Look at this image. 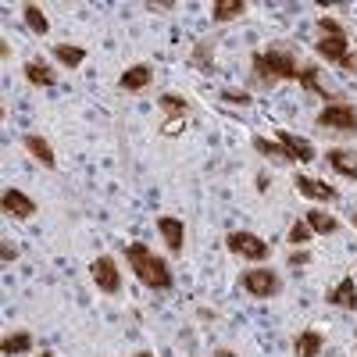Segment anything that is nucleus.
<instances>
[{
    "label": "nucleus",
    "mask_w": 357,
    "mask_h": 357,
    "mask_svg": "<svg viewBox=\"0 0 357 357\" xmlns=\"http://www.w3.org/2000/svg\"><path fill=\"white\" fill-rule=\"evenodd\" d=\"M318 29H321L318 54H321V57H329V61H343V57H347V36H343L340 22H336V18H321Z\"/></svg>",
    "instance_id": "3"
},
{
    "label": "nucleus",
    "mask_w": 357,
    "mask_h": 357,
    "mask_svg": "<svg viewBox=\"0 0 357 357\" xmlns=\"http://www.w3.org/2000/svg\"><path fill=\"white\" fill-rule=\"evenodd\" d=\"M22 72H25V79L33 82V86H50V82H54L50 68H47V65H40V61H29V65H25Z\"/></svg>",
    "instance_id": "19"
},
{
    "label": "nucleus",
    "mask_w": 357,
    "mask_h": 357,
    "mask_svg": "<svg viewBox=\"0 0 357 357\" xmlns=\"http://www.w3.org/2000/svg\"><path fill=\"white\" fill-rule=\"evenodd\" d=\"M29 347H33V340H29V333H15V336H8L4 343H0V350H4L8 357H15V354H25Z\"/></svg>",
    "instance_id": "20"
},
{
    "label": "nucleus",
    "mask_w": 357,
    "mask_h": 357,
    "mask_svg": "<svg viewBox=\"0 0 357 357\" xmlns=\"http://www.w3.org/2000/svg\"><path fill=\"white\" fill-rule=\"evenodd\" d=\"M89 272H93V282H97L104 293H118V286H122V279H118V264H114L111 257H97Z\"/></svg>",
    "instance_id": "7"
},
{
    "label": "nucleus",
    "mask_w": 357,
    "mask_h": 357,
    "mask_svg": "<svg viewBox=\"0 0 357 357\" xmlns=\"http://www.w3.org/2000/svg\"><path fill=\"white\" fill-rule=\"evenodd\" d=\"M254 151L257 154H264V158H275V161H289V154H286V146L282 143H268V139H254Z\"/></svg>",
    "instance_id": "21"
},
{
    "label": "nucleus",
    "mask_w": 357,
    "mask_h": 357,
    "mask_svg": "<svg viewBox=\"0 0 357 357\" xmlns=\"http://www.w3.org/2000/svg\"><path fill=\"white\" fill-rule=\"evenodd\" d=\"M329 165L347 175V178H357V154L354 151H329Z\"/></svg>",
    "instance_id": "14"
},
{
    "label": "nucleus",
    "mask_w": 357,
    "mask_h": 357,
    "mask_svg": "<svg viewBox=\"0 0 357 357\" xmlns=\"http://www.w3.org/2000/svg\"><path fill=\"white\" fill-rule=\"evenodd\" d=\"M22 15H25V25L33 29L36 36H47V29H50V22H47V15H43V11H40L36 4H25V11H22Z\"/></svg>",
    "instance_id": "17"
},
{
    "label": "nucleus",
    "mask_w": 357,
    "mask_h": 357,
    "mask_svg": "<svg viewBox=\"0 0 357 357\" xmlns=\"http://www.w3.org/2000/svg\"><path fill=\"white\" fill-rule=\"evenodd\" d=\"M136 357H151V354H136Z\"/></svg>",
    "instance_id": "28"
},
{
    "label": "nucleus",
    "mask_w": 357,
    "mask_h": 357,
    "mask_svg": "<svg viewBox=\"0 0 357 357\" xmlns=\"http://www.w3.org/2000/svg\"><path fill=\"white\" fill-rule=\"evenodd\" d=\"M293 186L301 190L304 197H311V200H336V190H333V186L318 183V178H307V175H296Z\"/></svg>",
    "instance_id": "11"
},
{
    "label": "nucleus",
    "mask_w": 357,
    "mask_h": 357,
    "mask_svg": "<svg viewBox=\"0 0 357 357\" xmlns=\"http://www.w3.org/2000/svg\"><path fill=\"white\" fill-rule=\"evenodd\" d=\"M243 289L250 296H272L279 289V279H275V272H268V268H254V272L243 275Z\"/></svg>",
    "instance_id": "6"
},
{
    "label": "nucleus",
    "mask_w": 357,
    "mask_h": 357,
    "mask_svg": "<svg viewBox=\"0 0 357 357\" xmlns=\"http://www.w3.org/2000/svg\"><path fill=\"white\" fill-rule=\"evenodd\" d=\"M158 229H161V236H165V243H168V250H172V254L183 250V240H186V229H183V222L165 215V218H158Z\"/></svg>",
    "instance_id": "9"
},
{
    "label": "nucleus",
    "mask_w": 357,
    "mask_h": 357,
    "mask_svg": "<svg viewBox=\"0 0 357 357\" xmlns=\"http://www.w3.org/2000/svg\"><path fill=\"white\" fill-rule=\"evenodd\" d=\"M43 357H47V354H43Z\"/></svg>",
    "instance_id": "30"
},
{
    "label": "nucleus",
    "mask_w": 357,
    "mask_h": 357,
    "mask_svg": "<svg viewBox=\"0 0 357 357\" xmlns=\"http://www.w3.org/2000/svg\"><path fill=\"white\" fill-rule=\"evenodd\" d=\"M307 240H311V225H307V222H293L289 243H307Z\"/></svg>",
    "instance_id": "25"
},
{
    "label": "nucleus",
    "mask_w": 357,
    "mask_h": 357,
    "mask_svg": "<svg viewBox=\"0 0 357 357\" xmlns=\"http://www.w3.org/2000/svg\"><path fill=\"white\" fill-rule=\"evenodd\" d=\"M218 357H236V354H229V350H222V354H218Z\"/></svg>",
    "instance_id": "27"
},
{
    "label": "nucleus",
    "mask_w": 357,
    "mask_h": 357,
    "mask_svg": "<svg viewBox=\"0 0 357 357\" xmlns=\"http://www.w3.org/2000/svg\"><path fill=\"white\" fill-rule=\"evenodd\" d=\"M329 301L340 304V307H347V311H357V286H354V279H343V282L329 293Z\"/></svg>",
    "instance_id": "13"
},
{
    "label": "nucleus",
    "mask_w": 357,
    "mask_h": 357,
    "mask_svg": "<svg viewBox=\"0 0 357 357\" xmlns=\"http://www.w3.org/2000/svg\"><path fill=\"white\" fill-rule=\"evenodd\" d=\"M4 211L15 215V218H33L36 215V204L29 200L25 193H18V190H8L4 193Z\"/></svg>",
    "instance_id": "10"
},
{
    "label": "nucleus",
    "mask_w": 357,
    "mask_h": 357,
    "mask_svg": "<svg viewBox=\"0 0 357 357\" xmlns=\"http://www.w3.org/2000/svg\"><path fill=\"white\" fill-rule=\"evenodd\" d=\"M54 54H57V61L61 65H68V68H75V65H82V57H86V50L82 47H54Z\"/></svg>",
    "instance_id": "22"
},
{
    "label": "nucleus",
    "mask_w": 357,
    "mask_h": 357,
    "mask_svg": "<svg viewBox=\"0 0 357 357\" xmlns=\"http://www.w3.org/2000/svg\"><path fill=\"white\" fill-rule=\"evenodd\" d=\"M247 4L243 0H215V22H232L236 15H243Z\"/></svg>",
    "instance_id": "16"
},
{
    "label": "nucleus",
    "mask_w": 357,
    "mask_h": 357,
    "mask_svg": "<svg viewBox=\"0 0 357 357\" xmlns=\"http://www.w3.org/2000/svg\"><path fill=\"white\" fill-rule=\"evenodd\" d=\"M354 229H357V215H354Z\"/></svg>",
    "instance_id": "29"
},
{
    "label": "nucleus",
    "mask_w": 357,
    "mask_h": 357,
    "mask_svg": "<svg viewBox=\"0 0 357 357\" xmlns=\"http://www.w3.org/2000/svg\"><path fill=\"white\" fill-rule=\"evenodd\" d=\"M307 225H311V232H336V218H329V215H321V211H307Z\"/></svg>",
    "instance_id": "24"
},
{
    "label": "nucleus",
    "mask_w": 357,
    "mask_h": 357,
    "mask_svg": "<svg viewBox=\"0 0 357 357\" xmlns=\"http://www.w3.org/2000/svg\"><path fill=\"white\" fill-rule=\"evenodd\" d=\"M318 354H321V336L301 333V340H296V357H318Z\"/></svg>",
    "instance_id": "18"
},
{
    "label": "nucleus",
    "mask_w": 357,
    "mask_h": 357,
    "mask_svg": "<svg viewBox=\"0 0 357 357\" xmlns=\"http://www.w3.org/2000/svg\"><path fill=\"white\" fill-rule=\"evenodd\" d=\"M183 126H186V118H168V122H165V136H178Z\"/></svg>",
    "instance_id": "26"
},
{
    "label": "nucleus",
    "mask_w": 357,
    "mask_h": 357,
    "mask_svg": "<svg viewBox=\"0 0 357 357\" xmlns=\"http://www.w3.org/2000/svg\"><path fill=\"white\" fill-rule=\"evenodd\" d=\"M254 68L264 82H275V79H301V68L296 61L286 54V50H268V54H257L254 57Z\"/></svg>",
    "instance_id": "2"
},
{
    "label": "nucleus",
    "mask_w": 357,
    "mask_h": 357,
    "mask_svg": "<svg viewBox=\"0 0 357 357\" xmlns=\"http://www.w3.org/2000/svg\"><path fill=\"white\" fill-rule=\"evenodd\" d=\"M25 151L33 154L43 168H54V165H57V158H54V151H50V143H47L43 136H25Z\"/></svg>",
    "instance_id": "12"
},
{
    "label": "nucleus",
    "mask_w": 357,
    "mask_h": 357,
    "mask_svg": "<svg viewBox=\"0 0 357 357\" xmlns=\"http://www.w3.org/2000/svg\"><path fill=\"white\" fill-rule=\"evenodd\" d=\"M146 86H151V68H146V65H132L122 75V89H132V93H136V89H146Z\"/></svg>",
    "instance_id": "15"
},
{
    "label": "nucleus",
    "mask_w": 357,
    "mask_h": 357,
    "mask_svg": "<svg viewBox=\"0 0 357 357\" xmlns=\"http://www.w3.org/2000/svg\"><path fill=\"white\" fill-rule=\"evenodd\" d=\"M321 129H336V132H357V107L350 104H329L318 114Z\"/></svg>",
    "instance_id": "4"
},
{
    "label": "nucleus",
    "mask_w": 357,
    "mask_h": 357,
    "mask_svg": "<svg viewBox=\"0 0 357 357\" xmlns=\"http://www.w3.org/2000/svg\"><path fill=\"white\" fill-rule=\"evenodd\" d=\"M225 243H229V250H232V254L250 257V261H261V257H268V243L261 240V236H254V232H232Z\"/></svg>",
    "instance_id": "5"
},
{
    "label": "nucleus",
    "mask_w": 357,
    "mask_h": 357,
    "mask_svg": "<svg viewBox=\"0 0 357 357\" xmlns=\"http://www.w3.org/2000/svg\"><path fill=\"white\" fill-rule=\"evenodd\" d=\"M279 143L286 146V154H289V161H314V146L307 143V139H301V136H293V132H279Z\"/></svg>",
    "instance_id": "8"
},
{
    "label": "nucleus",
    "mask_w": 357,
    "mask_h": 357,
    "mask_svg": "<svg viewBox=\"0 0 357 357\" xmlns=\"http://www.w3.org/2000/svg\"><path fill=\"white\" fill-rule=\"evenodd\" d=\"M158 104H161V111H165V114H172V118H186V111H190V107H186V100H183V97H175V93H165Z\"/></svg>",
    "instance_id": "23"
},
{
    "label": "nucleus",
    "mask_w": 357,
    "mask_h": 357,
    "mask_svg": "<svg viewBox=\"0 0 357 357\" xmlns=\"http://www.w3.org/2000/svg\"><path fill=\"white\" fill-rule=\"evenodd\" d=\"M129 264H132V272L143 286H151V289H168L172 286V272H168V264L161 257L151 254V247H143V243H129Z\"/></svg>",
    "instance_id": "1"
}]
</instances>
